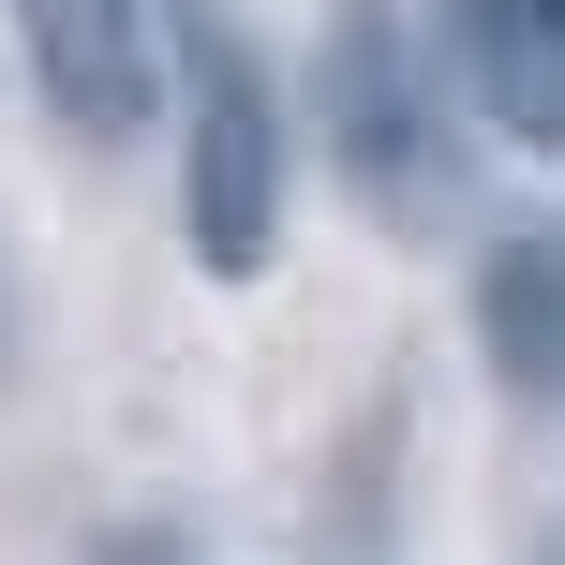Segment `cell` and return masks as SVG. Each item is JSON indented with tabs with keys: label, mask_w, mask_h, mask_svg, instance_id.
Listing matches in <instances>:
<instances>
[{
	"label": "cell",
	"mask_w": 565,
	"mask_h": 565,
	"mask_svg": "<svg viewBox=\"0 0 565 565\" xmlns=\"http://www.w3.org/2000/svg\"><path fill=\"white\" fill-rule=\"evenodd\" d=\"M179 224H194V268L254 282L282 238V105L254 75V45H194V149H179Z\"/></svg>",
	"instance_id": "obj_1"
},
{
	"label": "cell",
	"mask_w": 565,
	"mask_h": 565,
	"mask_svg": "<svg viewBox=\"0 0 565 565\" xmlns=\"http://www.w3.org/2000/svg\"><path fill=\"white\" fill-rule=\"evenodd\" d=\"M328 135H342V164H358L372 209H431L447 194L431 75H417V45H402L387 0H342V30H328Z\"/></svg>",
	"instance_id": "obj_2"
},
{
	"label": "cell",
	"mask_w": 565,
	"mask_h": 565,
	"mask_svg": "<svg viewBox=\"0 0 565 565\" xmlns=\"http://www.w3.org/2000/svg\"><path fill=\"white\" fill-rule=\"evenodd\" d=\"M15 30H30V75H45V105L75 119V135H135L149 119V0H15Z\"/></svg>",
	"instance_id": "obj_3"
},
{
	"label": "cell",
	"mask_w": 565,
	"mask_h": 565,
	"mask_svg": "<svg viewBox=\"0 0 565 565\" xmlns=\"http://www.w3.org/2000/svg\"><path fill=\"white\" fill-rule=\"evenodd\" d=\"M461 75L521 149H565V0H461Z\"/></svg>",
	"instance_id": "obj_4"
},
{
	"label": "cell",
	"mask_w": 565,
	"mask_h": 565,
	"mask_svg": "<svg viewBox=\"0 0 565 565\" xmlns=\"http://www.w3.org/2000/svg\"><path fill=\"white\" fill-rule=\"evenodd\" d=\"M491 358H507V387H565V238L491 254Z\"/></svg>",
	"instance_id": "obj_5"
}]
</instances>
